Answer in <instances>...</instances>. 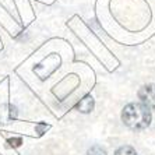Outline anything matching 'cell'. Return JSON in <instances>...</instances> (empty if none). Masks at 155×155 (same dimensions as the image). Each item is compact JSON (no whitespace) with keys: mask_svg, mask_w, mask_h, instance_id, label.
<instances>
[{"mask_svg":"<svg viewBox=\"0 0 155 155\" xmlns=\"http://www.w3.org/2000/svg\"><path fill=\"white\" fill-rule=\"evenodd\" d=\"M122 120L131 130H144L151 123V112L143 104H129L122 112Z\"/></svg>","mask_w":155,"mask_h":155,"instance_id":"obj_1","label":"cell"},{"mask_svg":"<svg viewBox=\"0 0 155 155\" xmlns=\"http://www.w3.org/2000/svg\"><path fill=\"white\" fill-rule=\"evenodd\" d=\"M115 155H137L136 150L130 145H124V147H120L117 151L115 152Z\"/></svg>","mask_w":155,"mask_h":155,"instance_id":"obj_4","label":"cell"},{"mask_svg":"<svg viewBox=\"0 0 155 155\" xmlns=\"http://www.w3.org/2000/svg\"><path fill=\"white\" fill-rule=\"evenodd\" d=\"M138 98L141 104L148 109H155V84H147L138 91Z\"/></svg>","mask_w":155,"mask_h":155,"instance_id":"obj_2","label":"cell"},{"mask_svg":"<svg viewBox=\"0 0 155 155\" xmlns=\"http://www.w3.org/2000/svg\"><path fill=\"white\" fill-rule=\"evenodd\" d=\"M94 98L90 97V95H87V97H84L81 101L77 104V109H78L80 112L83 113H90L92 109H94Z\"/></svg>","mask_w":155,"mask_h":155,"instance_id":"obj_3","label":"cell"},{"mask_svg":"<svg viewBox=\"0 0 155 155\" xmlns=\"http://www.w3.org/2000/svg\"><path fill=\"white\" fill-rule=\"evenodd\" d=\"M7 143L11 145V147H20V145H21V143H22V140L20 137H18V138H10Z\"/></svg>","mask_w":155,"mask_h":155,"instance_id":"obj_6","label":"cell"},{"mask_svg":"<svg viewBox=\"0 0 155 155\" xmlns=\"http://www.w3.org/2000/svg\"><path fill=\"white\" fill-rule=\"evenodd\" d=\"M87 155H106V151L102 147H99V145H94V147H91L88 150Z\"/></svg>","mask_w":155,"mask_h":155,"instance_id":"obj_5","label":"cell"}]
</instances>
